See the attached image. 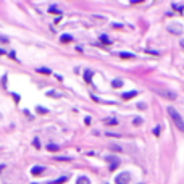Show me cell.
Returning a JSON list of instances; mask_svg holds the SVG:
<instances>
[{
    "label": "cell",
    "instance_id": "6da1fadb",
    "mask_svg": "<svg viewBox=\"0 0 184 184\" xmlns=\"http://www.w3.org/2000/svg\"><path fill=\"white\" fill-rule=\"evenodd\" d=\"M166 111H168L170 118L173 119V124H174L179 131H183V132H184V119H183V116L178 113V110H174L173 107H168V108H166Z\"/></svg>",
    "mask_w": 184,
    "mask_h": 184
},
{
    "label": "cell",
    "instance_id": "7a4b0ae2",
    "mask_svg": "<svg viewBox=\"0 0 184 184\" xmlns=\"http://www.w3.org/2000/svg\"><path fill=\"white\" fill-rule=\"evenodd\" d=\"M152 91L155 92V94H158L161 99H166V100H174L178 97V94L174 91L166 89V87H152Z\"/></svg>",
    "mask_w": 184,
    "mask_h": 184
},
{
    "label": "cell",
    "instance_id": "3957f363",
    "mask_svg": "<svg viewBox=\"0 0 184 184\" xmlns=\"http://www.w3.org/2000/svg\"><path fill=\"white\" fill-rule=\"evenodd\" d=\"M131 181V174L128 171H123V173H119L118 176L115 178V183L116 184H128Z\"/></svg>",
    "mask_w": 184,
    "mask_h": 184
},
{
    "label": "cell",
    "instance_id": "277c9868",
    "mask_svg": "<svg viewBox=\"0 0 184 184\" xmlns=\"http://www.w3.org/2000/svg\"><path fill=\"white\" fill-rule=\"evenodd\" d=\"M137 95V91H129V92H124L121 95V99H124V100H129V99H132V97H136Z\"/></svg>",
    "mask_w": 184,
    "mask_h": 184
},
{
    "label": "cell",
    "instance_id": "5b68a950",
    "mask_svg": "<svg viewBox=\"0 0 184 184\" xmlns=\"http://www.w3.org/2000/svg\"><path fill=\"white\" fill-rule=\"evenodd\" d=\"M168 31L170 32H176V34H181L183 32V27L179 24H173V26H168Z\"/></svg>",
    "mask_w": 184,
    "mask_h": 184
},
{
    "label": "cell",
    "instance_id": "8992f818",
    "mask_svg": "<svg viewBox=\"0 0 184 184\" xmlns=\"http://www.w3.org/2000/svg\"><path fill=\"white\" fill-rule=\"evenodd\" d=\"M40 173H44V166H34V168H31V174H32V176H39Z\"/></svg>",
    "mask_w": 184,
    "mask_h": 184
},
{
    "label": "cell",
    "instance_id": "52a82bcc",
    "mask_svg": "<svg viewBox=\"0 0 184 184\" xmlns=\"http://www.w3.org/2000/svg\"><path fill=\"white\" fill-rule=\"evenodd\" d=\"M76 184H91V181H89V178H86V176H79L76 179Z\"/></svg>",
    "mask_w": 184,
    "mask_h": 184
},
{
    "label": "cell",
    "instance_id": "ba28073f",
    "mask_svg": "<svg viewBox=\"0 0 184 184\" xmlns=\"http://www.w3.org/2000/svg\"><path fill=\"white\" fill-rule=\"evenodd\" d=\"M111 86L116 87V89L121 87V86H123V79H113V81H111Z\"/></svg>",
    "mask_w": 184,
    "mask_h": 184
},
{
    "label": "cell",
    "instance_id": "9c48e42d",
    "mask_svg": "<svg viewBox=\"0 0 184 184\" xmlns=\"http://www.w3.org/2000/svg\"><path fill=\"white\" fill-rule=\"evenodd\" d=\"M171 7L174 8V10H178V12H183L184 10V3H176V2H174V3H171Z\"/></svg>",
    "mask_w": 184,
    "mask_h": 184
},
{
    "label": "cell",
    "instance_id": "30bf717a",
    "mask_svg": "<svg viewBox=\"0 0 184 184\" xmlns=\"http://www.w3.org/2000/svg\"><path fill=\"white\" fill-rule=\"evenodd\" d=\"M60 40H61V42H71V40H73V37H71L69 34H63V36L60 37Z\"/></svg>",
    "mask_w": 184,
    "mask_h": 184
},
{
    "label": "cell",
    "instance_id": "8fae6325",
    "mask_svg": "<svg viewBox=\"0 0 184 184\" xmlns=\"http://www.w3.org/2000/svg\"><path fill=\"white\" fill-rule=\"evenodd\" d=\"M119 57L121 58H134V53H129V52H119Z\"/></svg>",
    "mask_w": 184,
    "mask_h": 184
},
{
    "label": "cell",
    "instance_id": "7c38bea8",
    "mask_svg": "<svg viewBox=\"0 0 184 184\" xmlns=\"http://www.w3.org/2000/svg\"><path fill=\"white\" fill-rule=\"evenodd\" d=\"M142 121H144V119H142L141 116H134V118H132V124H136V126L142 124Z\"/></svg>",
    "mask_w": 184,
    "mask_h": 184
},
{
    "label": "cell",
    "instance_id": "4fadbf2b",
    "mask_svg": "<svg viewBox=\"0 0 184 184\" xmlns=\"http://www.w3.org/2000/svg\"><path fill=\"white\" fill-rule=\"evenodd\" d=\"M100 42L105 44V45H108V44H110V39H108L105 34H102V36H100Z\"/></svg>",
    "mask_w": 184,
    "mask_h": 184
},
{
    "label": "cell",
    "instance_id": "5bb4252c",
    "mask_svg": "<svg viewBox=\"0 0 184 184\" xmlns=\"http://www.w3.org/2000/svg\"><path fill=\"white\" fill-rule=\"evenodd\" d=\"M105 123H107L108 126H116L118 124V121H116L115 118H110V119H105Z\"/></svg>",
    "mask_w": 184,
    "mask_h": 184
},
{
    "label": "cell",
    "instance_id": "9a60e30c",
    "mask_svg": "<svg viewBox=\"0 0 184 184\" xmlns=\"http://www.w3.org/2000/svg\"><path fill=\"white\" fill-rule=\"evenodd\" d=\"M84 79H86V82H91V79H92V71H86V73H84Z\"/></svg>",
    "mask_w": 184,
    "mask_h": 184
},
{
    "label": "cell",
    "instance_id": "2e32d148",
    "mask_svg": "<svg viewBox=\"0 0 184 184\" xmlns=\"http://www.w3.org/2000/svg\"><path fill=\"white\" fill-rule=\"evenodd\" d=\"M47 150H50V152H57L58 145H55V144H49V145H47Z\"/></svg>",
    "mask_w": 184,
    "mask_h": 184
},
{
    "label": "cell",
    "instance_id": "e0dca14e",
    "mask_svg": "<svg viewBox=\"0 0 184 184\" xmlns=\"http://www.w3.org/2000/svg\"><path fill=\"white\" fill-rule=\"evenodd\" d=\"M37 73H42V74H50L52 71H50L49 68H39V69H37Z\"/></svg>",
    "mask_w": 184,
    "mask_h": 184
},
{
    "label": "cell",
    "instance_id": "ac0fdd59",
    "mask_svg": "<svg viewBox=\"0 0 184 184\" xmlns=\"http://www.w3.org/2000/svg\"><path fill=\"white\" fill-rule=\"evenodd\" d=\"M66 179H68V178H66V176H61V178H58L57 181H53V184H61V183H65Z\"/></svg>",
    "mask_w": 184,
    "mask_h": 184
},
{
    "label": "cell",
    "instance_id": "d6986e66",
    "mask_svg": "<svg viewBox=\"0 0 184 184\" xmlns=\"http://www.w3.org/2000/svg\"><path fill=\"white\" fill-rule=\"evenodd\" d=\"M49 12H50V13H55V15H60V10H58L57 7H50Z\"/></svg>",
    "mask_w": 184,
    "mask_h": 184
},
{
    "label": "cell",
    "instance_id": "ffe728a7",
    "mask_svg": "<svg viewBox=\"0 0 184 184\" xmlns=\"http://www.w3.org/2000/svg\"><path fill=\"white\" fill-rule=\"evenodd\" d=\"M47 95H52V97H60V94H58V92H55V91H49V92H47Z\"/></svg>",
    "mask_w": 184,
    "mask_h": 184
},
{
    "label": "cell",
    "instance_id": "44dd1931",
    "mask_svg": "<svg viewBox=\"0 0 184 184\" xmlns=\"http://www.w3.org/2000/svg\"><path fill=\"white\" fill-rule=\"evenodd\" d=\"M57 160L58 161H69L71 158H69V157H57Z\"/></svg>",
    "mask_w": 184,
    "mask_h": 184
},
{
    "label": "cell",
    "instance_id": "7402d4cb",
    "mask_svg": "<svg viewBox=\"0 0 184 184\" xmlns=\"http://www.w3.org/2000/svg\"><path fill=\"white\" fill-rule=\"evenodd\" d=\"M37 111H39V113H42V115H44V113H47V111H49V110H47V108H44V107H37Z\"/></svg>",
    "mask_w": 184,
    "mask_h": 184
},
{
    "label": "cell",
    "instance_id": "603a6c76",
    "mask_svg": "<svg viewBox=\"0 0 184 184\" xmlns=\"http://www.w3.org/2000/svg\"><path fill=\"white\" fill-rule=\"evenodd\" d=\"M32 144H34V147H40V142H39V139H34V142H32Z\"/></svg>",
    "mask_w": 184,
    "mask_h": 184
},
{
    "label": "cell",
    "instance_id": "cb8c5ba5",
    "mask_svg": "<svg viewBox=\"0 0 184 184\" xmlns=\"http://www.w3.org/2000/svg\"><path fill=\"white\" fill-rule=\"evenodd\" d=\"M137 108L139 110H144V108H147V105L145 104H137Z\"/></svg>",
    "mask_w": 184,
    "mask_h": 184
},
{
    "label": "cell",
    "instance_id": "d4e9b609",
    "mask_svg": "<svg viewBox=\"0 0 184 184\" xmlns=\"http://www.w3.org/2000/svg\"><path fill=\"white\" fill-rule=\"evenodd\" d=\"M0 42H3V44H7V42H8V39H7V37H2V36H0Z\"/></svg>",
    "mask_w": 184,
    "mask_h": 184
},
{
    "label": "cell",
    "instance_id": "484cf974",
    "mask_svg": "<svg viewBox=\"0 0 184 184\" xmlns=\"http://www.w3.org/2000/svg\"><path fill=\"white\" fill-rule=\"evenodd\" d=\"M13 97H15V102H19V95L18 94H13Z\"/></svg>",
    "mask_w": 184,
    "mask_h": 184
},
{
    "label": "cell",
    "instance_id": "4316f807",
    "mask_svg": "<svg viewBox=\"0 0 184 184\" xmlns=\"http://www.w3.org/2000/svg\"><path fill=\"white\" fill-rule=\"evenodd\" d=\"M160 131H161L160 128H155V129H153V132H155V134H160Z\"/></svg>",
    "mask_w": 184,
    "mask_h": 184
},
{
    "label": "cell",
    "instance_id": "83f0119b",
    "mask_svg": "<svg viewBox=\"0 0 184 184\" xmlns=\"http://www.w3.org/2000/svg\"><path fill=\"white\" fill-rule=\"evenodd\" d=\"M179 44H181V47H184V39H181V42H179Z\"/></svg>",
    "mask_w": 184,
    "mask_h": 184
},
{
    "label": "cell",
    "instance_id": "f1b7e54d",
    "mask_svg": "<svg viewBox=\"0 0 184 184\" xmlns=\"http://www.w3.org/2000/svg\"><path fill=\"white\" fill-rule=\"evenodd\" d=\"M2 53H5V52H3V50H2V49H0V55H2Z\"/></svg>",
    "mask_w": 184,
    "mask_h": 184
}]
</instances>
